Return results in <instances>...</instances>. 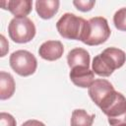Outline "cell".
<instances>
[{"instance_id":"6da1fadb","label":"cell","mask_w":126,"mask_h":126,"mask_svg":"<svg viewBox=\"0 0 126 126\" xmlns=\"http://www.w3.org/2000/svg\"><path fill=\"white\" fill-rule=\"evenodd\" d=\"M125 61L126 53L123 50L116 47H108L94 56L92 68L94 74L100 77H108L114 70L121 68Z\"/></svg>"},{"instance_id":"7a4b0ae2","label":"cell","mask_w":126,"mask_h":126,"mask_svg":"<svg viewBox=\"0 0 126 126\" xmlns=\"http://www.w3.org/2000/svg\"><path fill=\"white\" fill-rule=\"evenodd\" d=\"M110 33L107 20L103 17H94L88 21L81 41L91 46L99 45L108 39Z\"/></svg>"},{"instance_id":"3957f363","label":"cell","mask_w":126,"mask_h":126,"mask_svg":"<svg viewBox=\"0 0 126 126\" xmlns=\"http://www.w3.org/2000/svg\"><path fill=\"white\" fill-rule=\"evenodd\" d=\"M88 21L72 13H65L56 23L59 34L67 39L81 40L85 32Z\"/></svg>"},{"instance_id":"277c9868","label":"cell","mask_w":126,"mask_h":126,"mask_svg":"<svg viewBox=\"0 0 126 126\" xmlns=\"http://www.w3.org/2000/svg\"><path fill=\"white\" fill-rule=\"evenodd\" d=\"M88 94L92 100L103 111L116 98V92L110 82L105 79H96L89 87Z\"/></svg>"},{"instance_id":"5b68a950","label":"cell","mask_w":126,"mask_h":126,"mask_svg":"<svg viewBox=\"0 0 126 126\" xmlns=\"http://www.w3.org/2000/svg\"><path fill=\"white\" fill-rule=\"evenodd\" d=\"M36 30L33 22L28 17L13 18L8 25L10 38L17 43H27L35 35Z\"/></svg>"},{"instance_id":"8992f818","label":"cell","mask_w":126,"mask_h":126,"mask_svg":"<svg viewBox=\"0 0 126 126\" xmlns=\"http://www.w3.org/2000/svg\"><path fill=\"white\" fill-rule=\"evenodd\" d=\"M11 68L20 76L28 77L32 75L37 68V60L35 56L24 49L14 51L9 58Z\"/></svg>"},{"instance_id":"52a82bcc","label":"cell","mask_w":126,"mask_h":126,"mask_svg":"<svg viewBox=\"0 0 126 126\" xmlns=\"http://www.w3.org/2000/svg\"><path fill=\"white\" fill-rule=\"evenodd\" d=\"M102 112L107 116L110 126L126 125V97L118 93L115 100Z\"/></svg>"},{"instance_id":"ba28073f","label":"cell","mask_w":126,"mask_h":126,"mask_svg":"<svg viewBox=\"0 0 126 126\" xmlns=\"http://www.w3.org/2000/svg\"><path fill=\"white\" fill-rule=\"evenodd\" d=\"M64 52V46L59 40H47L44 41L38 48L39 56L47 61H55L62 57Z\"/></svg>"},{"instance_id":"9c48e42d","label":"cell","mask_w":126,"mask_h":126,"mask_svg":"<svg viewBox=\"0 0 126 126\" xmlns=\"http://www.w3.org/2000/svg\"><path fill=\"white\" fill-rule=\"evenodd\" d=\"M69 77L74 85L80 88H89L94 81V73L87 67H74L71 69Z\"/></svg>"},{"instance_id":"30bf717a","label":"cell","mask_w":126,"mask_h":126,"mask_svg":"<svg viewBox=\"0 0 126 126\" xmlns=\"http://www.w3.org/2000/svg\"><path fill=\"white\" fill-rule=\"evenodd\" d=\"M2 9L9 10L15 18H24L32 12V0H9L1 1Z\"/></svg>"},{"instance_id":"8fae6325","label":"cell","mask_w":126,"mask_h":126,"mask_svg":"<svg viewBox=\"0 0 126 126\" xmlns=\"http://www.w3.org/2000/svg\"><path fill=\"white\" fill-rule=\"evenodd\" d=\"M68 66L72 69L74 67H87L90 68V54L81 47L71 49L67 55Z\"/></svg>"},{"instance_id":"7c38bea8","label":"cell","mask_w":126,"mask_h":126,"mask_svg":"<svg viewBox=\"0 0 126 126\" xmlns=\"http://www.w3.org/2000/svg\"><path fill=\"white\" fill-rule=\"evenodd\" d=\"M58 0H37L35 2V11L41 19H51L59 9Z\"/></svg>"},{"instance_id":"4fadbf2b","label":"cell","mask_w":126,"mask_h":126,"mask_svg":"<svg viewBox=\"0 0 126 126\" xmlns=\"http://www.w3.org/2000/svg\"><path fill=\"white\" fill-rule=\"evenodd\" d=\"M16 89V84L13 76L10 73L5 71L0 72V99H8L10 98Z\"/></svg>"},{"instance_id":"5bb4252c","label":"cell","mask_w":126,"mask_h":126,"mask_svg":"<svg viewBox=\"0 0 126 126\" xmlns=\"http://www.w3.org/2000/svg\"><path fill=\"white\" fill-rule=\"evenodd\" d=\"M95 115L89 114L85 109H75L72 112L70 125L71 126H92Z\"/></svg>"},{"instance_id":"9a60e30c","label":"cell","mask_w":126,"mask_h":126,"mask_svg":"<svg viewBox=\"0 0 126 126\" xmlns=\"http://www.w3.org/2000/svg\"><path fill=\"white\" fill-rule=\"evenodd\" d=\"M113 23L117 30L126 32V7L117 10L113 16Z\"/></svg>"},{"instance_id":"2e32d148","label":"cell","mask_w":126,"mask_h":126,"mask_svg":"<svg viewBox=\"0 0 126 126\" xmlns=\"http://www.w3.org/2000/svg\"><path fill=\"white\" fill-rule=\"evenodd\" d=\"M73 4L78 10H80L82 12H88L93 9V7L95 4V1H94V0H75V1H73Z\"/></svg>"},{"instance_id":"e0dca14e","label":"cell","mask_w":126,"mask_h":126,"mask_svg":"<svg viewBox=\"0 0 126 126\" xmlns=\"http://www.w3.org/2000/svg\"><path fill=\"white\" fill-rule=\"evenodd\" d=\"M17 122L13 115L7 112L0 113V126H16Z\"/></svg>"},{"instance_id":"ac0fdd59","label":"cell","mask_w":126,"mask_h":126,"mask_svg":"<svg viewBox=\"0 0 126 126\" xmlns=\"http://www.w3.org/2000/svg\"><path fill=\"white\" fill-rule=\"evenodd\" d=\"M0 40H1V55L0 56L3 57V56L6 55L7 51L9 50V43H8V41L6 40V38L3 34L0 35Z\"/></svg>"},{"instance_id":"d6986e66","label":"cell","mask_w":126,"mask_h":126,"mask_svg":"<svg viewBox=\"0 0 126 126\" xmlns=\"http://www.w3.org/2000/svg\"><path fill=\"white\" fill-rule=\"evenodd\" d=\"M21 126H45V125H44V123H42L39 120L30 119V120H27L26 122H24Z\"/></svg>"},{"instance_id":"ffe728a7","label":"cell","mask_w":126,"mask_h":126,"mask_svg":"<svg viewBox=\"0 0 126 126\" xmlns=\"http://www.w3.org/2000/svg\"><path fill=\"white\" fill-rule=\"evenodd\" d=\"M124 126H126V125H124Z\"/></svg>"}]
</instances>
